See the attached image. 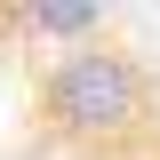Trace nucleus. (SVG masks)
Here are the masks:
<instances>
[{"label":"nucleus","mask_w":160,"mask_h":160,"mask_svg":"<svg viewBox=\"0 0 160 160\" xmlns=\"http://www.w3.org/2000/svg\"><path fill=\"white\" fill-rule=\"evenodd\" d=\"M16 24L32 40H56L64 56H72V48H96V32L112 24V8H104V0H24Z\"/></svg>","instance_id":"obj_2"},{"label":"nucleus","mask_w":160,"mask_h":160,"mask_svg":"<svg viewBox=\"0 0 160 160\" xmlns=\"http://www.w3.org/2000/svg\"><path fill=\"white\" fill-rule=\"evenodd\" d=\"M40 112L80 144H112L152 112V80H144V64L128 48L96 40V48H72V56H56L40 72Z\"/></svg>","instance_id":"obj_1"}]
</instances>
